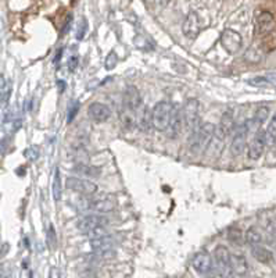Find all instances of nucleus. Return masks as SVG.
<instances>
[{
  "instance_id": "f257e3e1",
  "label": "nucleus",
  "mask_w": 276,
  "mask_h": 278,
  "mask_svg": "<svg viewBox=\"0 0 276 278\" xmlns=\"http://www.w3.org/2000/svg\"><path fill=\"white\" fill-rule=\"evenodd\" d=\"M215 134V127L211 123H204L199 125L192 131V137H190V150L193 155H201L204 153L208 145L211 143L212 138Z\"/></svg>"
},
{
  "instance_id": "f03ea898",
  "label": "nucleus",
  "mask_w": 276,
  "mask_h": 278,
  "mask_svg": "<svg viewBox=\"0 0 276 278\" xmlns=\"http://www.w3.org/2000/svg\"><path fill=\"white\" fill-rule=\"evenodd\" d=\"M108 224H110V221L107 220L106 217L99 216V214H90L78 221V229L82 231L83 234H88L92 238H95L106 235L104 228Z\"/></svg>"
},
{
  "instance_id": "7ed1b4c3",
  "label": "nucleus",
  "mask_w": 276,
  "mask_h": 278,
  "mask_svg": "<svg viewBox=\"0 0 276 278\" xmlns=\"http://www.w3.org/2000/svg\"><path fill=\"white\" fill-rule=\"evenodd\" d=\"M172 109H174V105L167 100H161L155 103V106L151 110V125L154 127V130L163 132L168 128Z\"/></svg>"
},
{
  "instance_id": "20e7f679",
  "label": "nucleus",
  "mask_w": 276,
  "mask_h": 278,
  "mask_svg": "<svg viewBox=\"0 0 276 278\" xmlns=\"http://www.w3.org/2000/svg\"><path fill=\"white\" fill-rule=\"evenodd\" d=\"M79 209L85 210V212H96V213H108L113 212L115 209V202L107 197H101V199H82L79 200Z\"/></svg>"
},
{
  "instance_id": "39448f33",
  "label": "nucleus",
  "mask_w": 276,
  "mask_h": 278,
  "mask_svg": "<svg viewBox=\"0 0 276 278\" xmlns=\"http://www.w3.org/2000/svg\"><path fill=\"white\" fill-rule=\"evenodd\" d=\"M65 187L70 191L81 194L83 196H92V195L98 194L99 191V187L95 182L82 180V178H78V177H68L67 181H65Z\"/></svg>"
},
{
  "instance_id": "423d86ee",
  "label": "nucleus",
  "mask_w": 276,
  "mask_h": 278,
  "mask_svg": "<svg viewBox=\"0 0 276 278\" xmlns=\"http://www.w3.org/2000/svg\"><path fill=\"white\" fill-rule=\"evenodd\" d=\"M199 100L197 99H189L185 106L182 107V115H183V124L185 130L192 132L199 123Z\"/></svg>"
},
{
  "instance_id": "0eeeda50",
  "label": "nucleus",
  "mask_w": 276,
  "mask_h": 278,
  "mask_svg": "<svg viewBox=\"0 0 276 278\" xmlns=\"http://www.w3.org/2000/svg\"><path fill=\"white\" fill-rule=\"evenodd\" d=\"M221 45L224 46V49L226 50L227 53L235 55L243 46L242 35L233 29H225L221 35Z\"/></svg>"
},
{
  "instance_id": "6e6552de",
  "label": "nucleus",
  "mask_w": 276,
  "mask_h": 278,
  "mask_svg": "<svg viewBox=\"0 0 276 278\" xmlns=\"http://www.w3.org/2000/svg\"><path fill=\"white\" fill-rule=\"evenodd\" d=\"M90 248L93 253L99 256H113L114 254V241L110 235H100L90 239Z\"/></svg>"
},
{
  "instance_id": "1a4fd4ad",
  "label": "nucleus",
  "mask_w": 276,
  "mask_h": 278,
  "mask_svg": "<svg viewBox=\"0 0 276 278\" xmlns=\"http://www.w3.org/2000/svg\"><path fill=\"white\" fill-rule=\"evenodd\" d=\"M229 259H230V253H229L227 248L222 245L215 248L212 263H215V267H217V270H218L221 276H229V274L232 273V271H230Z\"/></svg>"
},
{
  "instance_id": "9d476101",
  "label": "nucleus",
  "mask_w": 276,
  "mask_h": 278,
  "mask_svg": "<svg viewBox=\"0 0 276 278\" xmlns=\"http://www.w3.org/2000/svg\"><path fill=\"white\" fill-rule=\"evenodd\" d=\"M185 130V124H183V115H182V109L174 107L172 109V114H171L170 125L165 130L167 135L172 139H176L180 135V132Z\"/></svg>"
},
{
  "instance_id": "9b49d317",
  "label": "nucleus",
  "mask_w": 276,
  "mask_h": 278,
  "mask_svg": "<svg viewBox=\"0 0 276 278\" xmlns=\"http://www.w3.org/2000/svg\"><path fill=\"white\" fill-rule=\"evenodd\" d=\"M267 146V138H265V131L258 130L255 137L251 140L250 146H249V159L250 160H258L262 153L264 149Z\"/></svg>"
},
{
  "instance_id": "f8f14e48",
  "label": "nucleus",
  "mask_w": 276,
  "mask_h": 278,
  "mask_svg": "<svg viewBox=\"0 0 276 278\" xmlns=\"http://www.w3.org/2000/svg\"><path fill=\"white\" fill-rule=\"evenodd\" d=\"M88 114H89V117L95 123H104V121H107L111 117V110L104 103L93 102L88 107Z\"/></svg>"
},
{
  "instance_id": "ddd939ff",
  "label": "nucleus",
  "mask_w": 276,
  "mask_h": 278,
  "mask_svg": "<svg viewBox=\"0 0 276 278\" xmlns=\"http://www.w3.org/2000/svg\"><path fill=\"white\" fill-rule=\"evenodd\" d=\"M182 32L186 38H196L200 32V20L196 11H190L187 14L185 23L182 25Z\"/></svg>"
},
{
  "instance_id": "4468645a",
  "label": "nucleus",
  "mask_w": 276,
  "mask_h": 278,
  "mask_svg": "<svg viewBox=\"0 0 276 278\" xmlns=\"http://www.w3.org/2000/svg\"><path fill=\"white\" fill-rule=\"evenodd\" d=\"M235 127V118H233V113L232 110H226L222 117H221L220 124H218V128L215 130V135L221 139H225L232 132Z\"/></svg>"
},
{
  "instance_id": "2eb2a0df",
  "label": "nucleus",
  "mask_w": 276,
  "mask_h": 278,
  "mask_svg": "<svg viewBox=\"0 0 276 278\" xmlns=\"http://www.w3.org/2000/svg\"><path fill=\"white\" fill-rule=\"evenodd\" d=\"M275 27V18L269 11H261L255 18V31L257 33H268L274 29Z\"/></svg>"
},
{
  "instance_id": "dca6fc26",
  "label": "nucleus",
  "mask_w": 276,
  "mask_h": 278,
  "mask_svg": "<svg viewBox=\"0 0 276 278\" xmlns=\"http://www.w3.org/2000/svg\"><path fill=\"white\" fill-rule=\"evenodd\" d=\"M142 105V96H140V92L135 86V85H129L125 92H124V103L122 106L129 107L130 110H135L138 111V109Z\"/></svg>"
},
{
  "instance_id": "f3484780",
  "label": "nucleus",
  "mask_w": 276,
  "mask_h": 278,
  "mask_svg": "<svg viewBox=\"0 0 276 278\" xmlns=\"http://www.w3.org/2000/svg\"><path fill=\"white\" fill-rule=\"evenodd\" d=\"M247 127L246 124H243L237 131H236L235 137L232 139V143H230V152L233 156H240L243 153L244 147H246V139H247Z\"/></svg>"
},
{
  "instance_id": "a211bd4d",
  "label": "nucleus",
  "mask_w": 276,
  "mask_h": 278,
  "mask_svg": "<svg viewBox=\"0 0 276 278\" xmlns=\"http://www.w3.org/2000/svg\"><path fill=\"white\" fill-rule=\"evenodd\" d=\"M193 269L200 274H208L212 270V257L205 252H199L193 257Z\"/></svg>"
},
{
  "instance_id": "6ab92c4d",
  "label": "nucleus",
  "mask_w": 276,
  "mask_h": 278,
  "mask_svg": "<svg viewBox=\"0 0 276 278\" xmlns=\"http://www.w3.org/2000/svg\"><path fill=\"white\" fill-rule=\"evenodd\" d=\"M229 264H230V271L237 276H244L249 271V263L242 254H230Z\"/></svg>"
},
{
  "instance_id": "aec40b11",
  "label": "nucleus",
  "mask_w": 276,
  "mask_h": 278,
  "mask_svg": "<svg viewBox=\"0 0 276 278\" xmlns=\"http://www.w3.org/2000/svg\"><path fill=\"white\" fill-rule=\"evenodd\" d=\"M120 120L121 124L124 125L125 130H133L135 125H136V111L135 110H130L129 107L122 106L121 113H120Z\"/></svg>"
},
{
  "instance_id": "412c9836",
  "label": "nucleus",
  "mask_w": 276,
  "mask_h": 278,
  "mask_svg": "<svg viewBox=\"0 0 276 278\" xmlns=\"http://www.w3.org/2000/svg\"><path fill=\"white\" fill-rule=\"evenodd\" d=\"M251 254L257 262L262 263V264H269L274 260V254L267 248H262L258 245H252Z\"/></svg>"
},
{
  "instance_id": "4be33fe9",
  "label": "nucleus",
  "mask_w": 276,
  "mask_h": 278,
  "mask_svg": "<svg viewBox=\"0 0 276 278\" xmlns=\"http://www.w3.org/2000/svg\"><path fill=\"white\" fill-rule=\"evenodd\" d=\"M74 171L85 175V177H99L101 174V168L100 167H95V166H89L88 163H78L74 167Z\"/></svg>"
},
{
  "instance_id": "5701e85b",
  "label": "nucleus",
  "mask_w": 276,
  "mask_h": 278,
  "mask_svg": "<svg viewBox=\"0 0 276 278\" xmlns=\"http://www.w3.org/2000/svg\"><path fill=\"white\" fill-rule=\"evenodd\" d=\"M51 195L54 202H60L63 196V184H61V174L60 170H54V177H53V184H51Z\"/></svg>"
},
{
  "instance_id": "b1692460",
  "label": "nucleus",
  "mask_w": 276,
  "mask_h": 278,
  "mask_svg": "<svg viewBox=\"0 0 276 278\" xmlns=\"http://www.w3.org/2000/svg\"><path fill=\"white\" fill-rule=\"evenodd\" d=\"M227 239L230 244L236 246H242L244 242V234L242 229L239 228H230L227 231Z\"/></svg>"
},
{
  "instance_id": "393cba45",
  "label": "nucleus",
  "mask_w": 276,
  "mask_h": 278,
  "mask_svg": "<svg viewBox=\"0 0 276 278\" xmlns=\"http://www.w3.org/2000/svg\"><path fill=\"white\" fill-rule=\"evenodd\" d=\"M244 239L250 245H260L261 241H262V235L257 228H249L244 234Z\"/></svg>"
},
{
  "instance_id": "a878e982",
  "label": "nucleus",
  "mask_w": 276,
  "mask_h": 278,
  "mask_svg": "<svg viewBox=\"0 0 276 278\" xmlns=\"http://www.w3.org/2000/svg\"><path fill=\"white\" fill-rule=\"evenodd\" d=\"M244 60L250 64H257L262 60V53L260 49L257 48H249L244 53Z\"/></svg>"
},
{
  "instance_id": "bb28decb",
  "label": "nucleus",
  "mask_w": 276,
  "mask_h": 278,
  "mask_svg": "<svg viewBox=\"0 0 276 278\" xmlns=\"http://www.w3.org/2000/svg\"><path fill=\"white\" fill-rule=\"evenodd\" d=\"M261 46H262V50L264 52H274L276 50V33L274 32H268L265 36H264V39L261 42Z\"/></svg>"
},
{
  "instance_id": "cd10ccee",
  "label": "nucleus",
  "mask_w": 276,
  "mask_h": 278,
  "mask_svg": "<svg viewBox=\"0 0 276 278\" xmlns=\"http://www.w3.org/2000/svg\"><path fill=\"white\" fill-rule=\"evenodd\" d=\"M265 138H267V145L269 146L276 143V114L272 117L271 123L268 124V128L265 131Z\"/></svg>"
},
{
  "instance_id": "c85d7f7f",
  "label": "nucleus",
  "mask_w": 276,
  "mask_h": 278,
  "mask_svg": "<svg viewBox=\"0 0 276 278\" xmlns=\"http://www.w3.org/2000/svg\"><path fill=\"white\" fill-rule=\"evenodd\" d=\"M151 127V111L149 109H145L143 113H140V117H139V128L142 131H149V128Z\"/></svg>"
},
{
  "instance_id": "c756f323",
  "label": "nucleus",
  "mask_w": 276,
  "mask_h": 278,
  "mask_svg": "<svg viewBox=\"0 0 276 278\" xmlns=\"http://www.w3.org/2000/svg\"><path fill=\"white\" fill-rule=\"evenodd\" d=\"M269 113H271V110H269V107L267 106H261L257 109V111H255V114H254V118H252V121L257 124L258 127H260L261 124H264L267 120H268L269 117Z\"/></svg>"
},
{
  "instance_id": "7c9ffc66",
  "label": "nucleus",
  "mask_w": 276,
  "mask_h": 278,
  "mask_svg": "<svg viewBox=\"0 0 276 278\" xmlns=\"http://www.w3.org/2000/svg\"><path fill=\"white\" fill-rule=\"evenodd\" d=\"M86 32H88V20L85 17H82L79 23H78V27H76V39L82 41L85 38Z\"/></svg>"
},
{
  "instance_id": "2f4dec72",
  "label": "nucleus",
  "mask_w": 276,
  "mask_h": 278,
  "mask_svg": "<svg viewBox=\"0 0 276 278\" xmlns=\"http://www.w3.org/2000/svg\"><path fill=\"white\" fill-rule=\"evenodd\" d=\"M117 64H118V56L115 55V52H110L104 60V68L110 71V70H114Z\"/></svg>"
},
{
  "instance_id": "473e14b6",
  "label": "nucleus",
  "mask_w": 276,
  "mask_h": 278,
  "mask_svg": "<svg viewBox=\"0 0 276 278\" xmlns=\"http://www.w3.org/2000/svg\"><path fill=\"white\" fill-rule=\"evenodd\" d=\"M48 245L50 249H56L57 246V237H56V229L54 225L50 224L49 229H48Z\"/></svg>"
},
{
  "instance_id": "72a5a7b5",
  "label": "nucleus",
  "mask_w": 276,
  "mask_h": 278,
  "mask_svg": "<svg viewBox=\"0 0 276 278\" xmlns=\"http://www.w3.org/2000/svg\"><path fill=\"white\" fill-rule=\"evenodd\" d=\"M249 85L251 86H268L269 85V80L267 77H255V78H251L249 80Z\"/></svg>"
},
{
  "instance_id": "f704fd0d",
  "label": "nucleus",
  "mask_w": 276,
  "mask_h": 278,
  "mask_svg": "<svg viewBox=\"0 0 276 278\" xmlns=\"http://www.w3.org/2000/svg\"><path fill=\"white\" fill-rule=\"evenodd\" d=\"M79 110V103L78 102H73L70 105V109H68V117H67V123H73V120L75 118V115Z\"/></svg>"
},
{
  "instance_id": "c9c22d12",
  "label": "nucleus",
  "mask_w": 276,
  "mask_h": 278,
  "mask_svg": "<svg viewBox=\"0 0 276 278\" xmlns=\"http://www.w3.org/2000/svg\"><path fill=\"white\" fill-rule=\"evenodd\" d=\"M31 162H36L38 160V157H39V149L36 146H31V147H28L26 150H25V153H24Z\"/></svg>"
},
{
  "instance_id": "e433bc0d",
  "label": "nucleus",
  "mask_w": 276,
  "mask_h": 278,
  "mask_svg": "<svg viewBox=\"0 0 276 278\" xmlns=\"http://www.w3.org/2000/svg\"><path fill=\"white\" fill-rule=\"evenodd\" d=\"M267 231L272 235L274 238H276V217H271L268 221H267Z\"/></svg>"
},
{
  "instance_id": "4c0bfd02",
  "label": "nucleus",
  "mask_w": 276,
  "mask_h": 278,
  "mask_svg": "<svg viewBox=\"0 0 276 278\" xmlns=\"http://www.w3.org/2000/svg\"><path fill=\"white\" fill-rule=\"evenodd\" d=\"M71 23H73V16H71V14H68V16H67V20H65V23H64V27L61 28V35H64V33H67L68 31H70V28H71Z\"/></svg>"
},
{
  "instance_id": "58836bf2",
  "label": "nucleus",
  "mask_w": 276,
  "mask_h": 278,
  "mask_svg": "<svg viewBox=\"0 0 276 278\" xmlns=\"http://www.w3.org/2000/svg\"><path fill=\"white\" fill-rule=\"evenodd\" d=\"M8 89H10V86L7 85V81H6L4 75H3V74H0V95H1V93H4V92Z\"/></svg>"
},
{
  "instance_id": "ea45409f",
  "label": "nucleus",
  "mask_w": 276,
  "mask_h": 278,
  "mask_svg": "<svg viewBox=\"0 0 276 278\" xmlns=\"http://www.w3.org/2000/svg\"><path fill=\"white\" fill-rule=\"evenodd\" d=\"M78 67V56H71L70 60H68V68L70 71H75Z\"/></svg>"
},
{
  "instance_id": "a19ab883",
  "label": "nucleus",
  "mask_w": 276,
  "mask_h": 278,
  "mask_svg": "<svg viewBox=\"0 0 276 278\" xmlns=\"http://www.w3.org/2000/svg\"><path fill=\"white\" fill-rule=\"evenodd\" d=\"M150 3L153 6H157V7H165L170 3V0H150Z\"/></svg>"
},
{
  "instance_id": "79ce46f5",
  "label": "nucleus",
  "mask_w": 276,
  "mask_h": 278,
  "mask_svg": "<svg viewBox=\"0 0 276 278\" xmlns=\"http://www.w3.org/2000/svg\"><path fill=\"white\" fill-rule=\"evenodd\" d=\"M57 86H58V92L63 93L65 89V82L64 81H57Z\"/></svg>"
},
{
  "instance_id": "37998d69",
  "label": "nucleus",
  "mask_w": 276,
  "mask_h": 278,
  "mask_svg": "<svg viewBox=\"0 0 276 278\" xmlns=\"http://www.w3.org/2000/svg\"><path fill=\"white\" fill-rule=\"evenodd\" d=\"M61 53H63V49H60L58 52H57V55H56V58H54V61H58L60 60V56H61Z\"/></svg>"
}]
</instances>
